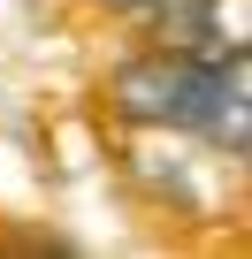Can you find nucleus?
Wrapping results in <instances>:
<instances>
[{
  "instance_id": "nucleus-1",
  "label": "nucleus",
  "mask_w": 252,
  "mask_h": 259,
  "mask_svg": "<svg viewBox=\"0 0 252 259\" xmlns=\"http://www.w3.org/2000/svg\"><path fill=\"white\" fill-rule=\"evenodd\" d=\"M206 84H214V54H176V46H161L153 61H138L130 76H122V114L199 130V114H206Z\"/></svg>"
},
{
  "instance_id": "nucleus-2",
  "label": "nucleus",
  "mask_w": 252,
  "mask_h": 259,
  "mask_svg": "<svg viewBox=\"0 0 252 259\" xmlns=\"http://www.w3.org/2000/svg\"><path fill=\"white\" fill-rule=\"evenodd\" d=\"M153 31L176 54H229L222 31V0H153Z\"/></svg>"
}]
</instances>
